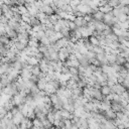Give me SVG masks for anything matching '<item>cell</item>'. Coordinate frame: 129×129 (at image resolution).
<instances>
[{
  "label": "cell",
  "instance_id": "34",
  "mask_svg": "<svg viewBox=\"0 0 129 129\" xmlns=\"http://www.w3.org/2000/svg\"><path fill=\"white\" fill-rule=\"evenodd\" d=\"M70 1H73V0H70Z\"/></svg>",
  "mask_w": 129,
  "mask_h": 129
},
{
  "label": "cell",
  "instance_id": "22",
  "mask_svg": "<svg viewBox=\"0 0 129 129\" xmlns=\"http://www.w3.org/2000/svg\"><path fill=\"white\" fill-rule=\"evenodd\" d=\"M40 44H42V45H45V46H49V45L51 44L49 37H47V36H44V37H42V38L40 39Z\"/></svg>",
  "mask_w": 129,
  "mask_h": 129
},
{
  "label": "cell",
  "instance_id": "5",
  "mask_svg": "<svg viewBox=\"0 0 129 129\" xmlns=\"http://www.w3.org/2000/svg\"><path fill=\"white\" fill-rule=\"evenodd\" d=\"M39 11L40 12H44L46 15H48V16H50L51 14H53L54 13V9L51 7V6H49V5H42V7L39 9Z\"/></svg>",
  "mask_w": 129,
  "mask_h": 129
},
{
  "label": "cell",
  "instance_id": "7",
  "mask_svg": "<svg viewBox=\"0 0 129 129\" xmlns=\"http://www.w3.org/2000/svg\"><path fill=\"white\" fill-rule=\"evenodd\" d=\"M44 92L46 93L47 96H50V95H52V94H56L57 90L52 86V84L47 83V85H46V87H45V89H44Z\"/></svg>",
  "mask_w": 129,
  "mask_h": 129
},
{
  "label": "cell",
  "instance_id": "31",
  "mask_svg": "<svg viewBox=\"0 0 129 129\" xmlns=\"http://www.w3.org/2000/svg\"><path fill=\"white\" fill-rule=\"evenodd\" d=\"M55 129H64V128H58V127H55Z\"/></svg>",
  "mask_w": 129,
  "mask_h": 129
},
{
  "label": "cell",
  "instance_id": "4",
  "mask_svg": "<svg viewBox=\"0 0 129 129\" xmlns=\"http://www.w3.org/2000/svg\"><path fill=\"white\" fill-rule=\"evenodd\" d=\"M25 116L21 113V112H19V113H17L16 115H13L12 116V121H13V123L15 124V125H20L21 124V122H22V120H23V118H24Z\"/></svg>",
  "mask_w": 129,
  "mask_h": 129
},
{
  "label": "cell",
  "instance_id": "17",
  "mask_svg": "<svg viewBox=\"0 0 129 129\" xmlns=\"http://www.w3.org/2000/svg\"><path fill=\"white\" fill-rule=\"evenodd\" d=\"M26 62H27V64L32 66V67L39 63V61H38V60L36 59V57H34V56H28L27 59H26Z\"/></svg>",
  "mask_w": 129,
  "mask_h": 129
},
{
  "label": "cell",
  "instance_id": "33",
  "mask_svg": "<svg viewBox=\"0 0 129 129\" xmlns=\"http://www.w3.org/2000/svg\"><path fill=\"white\" fill-rule=\"evenodd\" d=\"M126 129H129V127H128V128H126Z\"/></svg>",
  "mask_w": 129,
  "mask_h": 129
},
{
  "label": "cell",
  "instance_id": "26",
  "mask_svg": "<svg viewBox=\"0 0 129 129\" xmlns=\"http://www.w3.org/2000/svg\"><path fill=\"white\" fill-rule=\"evenodd\" d=\"M121 0H108V4L112 7V8H116L119 4H120Z\"/></svg>",
  "mask_w": 129,
  "mask_h": 129
},
{
  "label": "cell",
  "instance_id": "3",
  "mask_svg": "<svg viewBox=\"0 0 129 129\" xmlns=\"http://www.w3.org/2000/svg\"><path fill=\"white\" fill-rule=\"evenodd\" d=\"M111 109L118 113V112H123V110L125 109V107L122 105V103H118V102H112L111 103Z\"/></svg>",
  "mask_w": 129,
  "mask_h": 129
},
{
  "label": "cell",
  "instance_id": "25",
  "mask_svg": "<svg viewBox=\"0 0 129 129\" xmlns=\"http://www.w3.org/2000/svg\"><path fill=\"white\" fill-rule=\"evenodd\" d=\"M63 109L68 110V111L71 112V113H74V112H75V106H74V104H71V103L64 104V105H63Z\"/></svg>",
  "mask_w": 129,
  "mask_h": 129
},
{
  "label": "cell",
  "instance_id": "15",
  "mask_svg": "<svg viewBox=\"0 0 129 129\" xmlns=\"http://www.w3.org/2000/svg\"><path fill=\"white\" fill-rule=\"evenodd\" d=\"M18 108H19L20 112H21V113L26 117V116H27V113H28V111H29V105H28V104H26V103H24V104L20 105Z\"/></svg>",
  "mask_w": 129,
  "mask_h": 129
},
{
  "label": "cell",
  "instance_id": "11",
  "mask_svg": "<svg viewBox=\"0 0 129 129\" xmlns=\"http://www.w3.org/2000/svg\"><path fill=\"white\" fill-rule=\"evenodd\" d=\"M75 23H76V25H77V27H83V26H87V22L85 21V19H84V16H81V17H77L76 19H75V21H74Z\"/></svg>",
  "mask_w": 129,
  "mask_h": 129
},
{
  "label": "cell",
  "instance_id": "24",
  "mask_svg": "<svg viewBox=\"0 0 129 129\" xmlns=\"http://www.w3.org/2000/svg\"><path fill=\"white\" fill-rule=\"evenodd\" d=\"M31 73H32V75H35V76H37V77H38V75L41 73V70H40L39 66H38V64L33 66V67H32V69H31Z\"/></svg>",
  "mask_w": 129,
  "mask_h": 129
},
{
  "label": "cell",
  "instance_id": "16",
  "mask_svg": "<svg viewBox=\"0 0 129 129\" xmlns=\"http://www.w3.org/2000/svg\"><path fill=\"white\" fill-rule=\"evenodd\" d=\"M99 10L101 11V12H103L104 14H106V13H109V12H111L112 10H113V8L107 3L106 5H104V6H101V7H99Z\"/></svg>",
  "mask_w": 129,
  "mask_h": 129
},
{
  "label": "cell",
  "instance_id": "10",
  "mask_svg": "<svg viewBox=\"0 0 129 129\" xmlns=\"http://www.w3.org/2000/svg\"><path fill=\"white\" fill-rule=\"evenodd\" d=\"M95 25H96V30L99 31V32H103L107 28V24H105L103 21H96L95 22Z\"/></svg>",
  "mask_w": 129,
  "mask_h": 129
},
{
  "label": "cell",
  "instance_id": "12",
  "mask_svg": "<svg viewBox=\"0 0 129 129\" xmlns=\"http://www.w3.org/2000/svg\"><path fill=\"white\" fill-rule=\"evenodd\" d=\"M8 25H9L12 29H14V30L18 31V29H19V28H20V26H21V23H20V22L15 21L14 19H10V20L8 21Z\"/></svg>",
  "mask_w": 129,
  "mask_h": 129
},
{
  "label": "cell",
  "instance_id": "27",
  "mask_svg": "<svg viewBox=\"0 0 129 129\" xmlns=\"http://www.w3.org/2000/svg\"><path fill=\"white\" fill-rule=\"evenodd\" d=\"M18 8H19V13L21 15H23V14H25V13L28 12V10H27V8H26L25 5H18Z\"/></svg>",
  "mask_w": 129,
  "mask_h": 129
},
{
  "label": "cell",
  "instance_id": "2",
  "mask_svg": "<svg viewBox=\"0 0 129 129\" xmlns=\"http://www.w3.org/2000/svg\"><path fill=\"white\" fill-rule=\"evenodd\" d=\"M100 126L103 129H117V127L114 123V120H106L105 122L101 123Z\"/></svg>",
  "mask_w": 129,
  "mask_h": 129
},
{
  "label": "cell",
  "instance_id": "20",
  "mask_svg": "<svg viewBox=\"0 0 129 129\" xmlns=\"http://www.w3.org/2000/svg\"><path fill=\"white\" fill-rule=\"evenodd\" d=\"M89 41H90L91 44L94 45V46H96V45H100V38H98L97 36L92 35V36L89 38Z\"/></svg>",
  "mask_w": 129,
  "mask_h": 129
},
{
  "label": "cell",
  "instance_id": "23",
  "mask_svg": "<svg viewBox=\"0 0 129 129\" xmlns=\"http://www.w3.org/2000/svg\"><path fill=\"white\" fill-rule=\"evenodd\" d=\"M127 60H126V58L125 57H123L120 53L117 55V60H116V63H118V64H120V66H124V63L126 62Z\"/></svg>",
  "mask_w": 129,
  "mask_h": 129
},
{
  "label": "cell",
  "instance_id": "14",
  "mask_svg": "<svg viewBox=\"0 0 129 129\" xmlns=\"http://www.w3.org/2000/svg\"><path fill=\"white\" fill-rule=\"evenodd\" d=\"M104 16H105V14H104L103 12H101L100 10L96 11V12L93 14V18H94V20H96V21H103V20H104Z\"/></svg>",
  "mask_w": 129,
  "mask_h": 129
},
{
  "label": "cell",
  "instance_id": "21",
  "mask_svg": "<svg viewBox=\"0 0 129 129\" xmlns=\"http://www.w3.org/2000/svg\"><path fill=\"white\" fill-rule=\"evenodd\" d=\"M101 92H102L103 96H108V95H110L112 93V90H111V88L109 86H104V87L101 88Z\"/></svg>",
  "mask_w": 129,
  "mask_h": 129
},
{
  "label": "cell",
  "instance_id": "6",
  "mask_svg": "<svg viewBox=\"0 0 129 129\" xmlns=\"http://www.w3.org/2000/svg\"><path fill=\"white\" fill-rule=\"evenodd\" d=\"M59 48H62V47H68L69 46V44H70V40H69V38H67V37H62V38H60V39H58L57 41H56V43H55Z\"/></svg>",
  "mask_w": 129,
  "mask_h": 129
},
{
  "label": "cell",
  "instance_id": "18",
  "mask_svg": "<svg viewBox=\"0 0 129 129\" xmlns=\"http://www.w3.org/2000/svg\"><path fill=\"white\" fill-rule=\"evenodd\" d=\"M32 125H33V127H35L36 129H39V128L43 127L42 121H41L39 118H34V119L32 120Z\"/></svg>",
  "mask_w": 129,
  "mask_h": 129
},
{
  "label": "cell",
  "instance_id": "32",
  "mask_svg": "<svg viewBox=\"0 0 129 129\" xmlns=\"http://www.w3.org/2000/svg\"><path fill=\"white\" fill-rule=\"evenodd\" d=\"M127 102H128V103H129V97H128V99H127Z\"/></svg>",
  "mask_w": 129,
  "mask_h": 129
},
{
  "label": "cell",
  "instance_id": "19",
  "mask_svg": "<svg viewBox=\"0 0 129 129\" xmlns=\"http://www.w3.org/2000/svg\"><path fill=\"white\" fill-rule=\"evenodd\" d=\"M107 60H108L109 64H113L117 60V55L113 54V53H109V54H107Z\"/></svg>",
  "mask_w": 129,
  "mask_h": 129
},
{
  "label": "cell",
  "instance_id": "1",
  "mask_svg": "<svg viewBox=\"0 0 129 129\" xmlns=\"http://www.w3.org/2000/svg\"><path fill=\"white\" fill-rule=\"evenodd\" d=\"M111 90H112V93H115V94H117V95H122V94H124L127 90H126V88H125V86L123 85V84H119V83H117V84H115L112 88H111Z\"/></svg>",
  "mask_w": 129,
  "mask_h": 129
},
{
  "label": "cell",
  "instance_id": "13",
  "mask_svg": "<svg viewBox=\"0 0 129 129\" xmlns=\"http://www.w3.org/2000/svg\"><path fill=\"white\" fill-rule=\"evenodd\" d=\"M47 83H48L47 80H46L45 78H43V79H40V80L36 83V85H37V87H38V89H39L40 91H44V89H45Z\"/></svg>",
  "mask_w": 129,
  "mask_h": 129
},
{
  "label": "cell",
  "instance_id": "9",
  "mask_svg": "<svg viewBox=\"0 0 129 129\" xmlns=\"http://www.w3.org/2000/svg\"><path fill=\"white\" fill-rule=\"evenodd\" d=\"M104 115H105V117H106L107 120H115L117 118V113L114 112L112 109L104 112Z\"/></svg>",
  "mask_w": 129,
  "mask_h": 129
},
{
  "label": "cell",
  "instance_id": "8",
  "mask_svg": "<svg viewBox=\"0 0 129 129\" xmlns=\"http://www.w3.org/2000/svg\"><path fill=\"white\" fill-rule=\"evenodd\" d=\"M59 112H60V115H61L62 119H64V120H72L73 117H74V114H72L71 112H69L68 110H66L63 108L61 110H59Z\"/></svg>",
  "mask_w": 129,
  "mask_h": 129
},
{
  "label": "cell",
  "instance_id": "29",
  "mask_svg": "<svg viewBox=\"0 0 129 129\" xmlns=\"http://www.w3.org/2000/svg\"><path fill=\"white\" fill-rule=\"evenodd\" d=\"M69 28H70L71 31H73V30H76L78 27H77V25H76V23L74 21H70L69 22Z\"/></svg>",
  "mask_w": 129,
  "mask_h": 129
},
{
  "label": "cell",
  "instance_id": "30",
  "mask_svg": "<svg viewBox=\"0 0 129 129\" xmlns=\"http://www.w3.org/2000/svg\"><path fill=\"white\" fill-rule=\"evenodd\" d=\"M125 108H126V109H127V110H129V103H128V104H127V106H126V107H125Z\"/></svg>",
  "mask_w": 129,
  "mask_h": 129
},
{
  "label": "cell",
  "instance_id": "28",
  "mask_svg": "<svg viewBox=\"0 0 129 129\" xmlns=\"http://www.w3.org/2000/svg\"><path fill=\"white\" fill-rule=\"evenodd\" d=\"M118 18H119V21H120V22H125V21H127V19H128V15L122 13Z\"/></svg>",
  "mask_w": 129,
  "mask_h": 129
}]
</instances>
